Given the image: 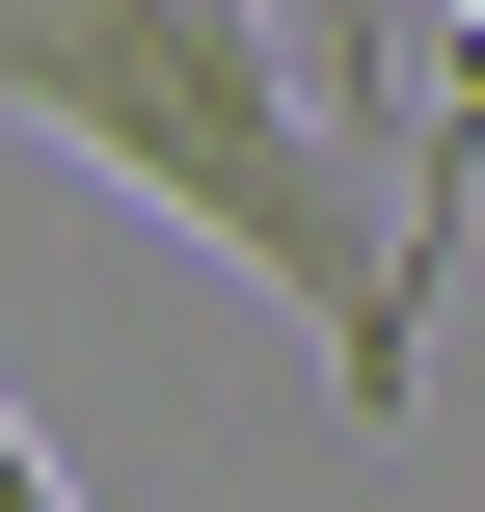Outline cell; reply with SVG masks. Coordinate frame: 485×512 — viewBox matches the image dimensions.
<instances>
[{
    "label": "cell",
    "mask_w": 485,
    "mask_h": 512,
    "mask_svg": "<svg viewBox=\"0 0 485 512\" xmlns=\"http://www.w3.org/2000/svg\"><path fill=\"white\" fill-rule=\"evenodd\" d=\"M0 108L27 135H81L135 216H189L216 270H270L297 324H324V405L351 432H405V378H432V189H405V135L351 108V81H297L270 54V0H0Z\"/></svg>",
    "instance_id": "obj_1"
},
{
    "label": "cell",
    "mask_w": 485,
    "mask_h": 512,
    "mask_svg": "<svg viewBox=\"0 0 485 512\" xmlns=\"http://www.w3.org/2000/svg\"><path fill=\"white\" fill-rule=\"evenodd\" d=\"M459 162H485V0H459V54H432V135H405V189L459 216Z\"/></svg>",
    "instance_id": "obj_2"
},
{
    "label": "cell",
    "mask_w": 485,
    "mask_h": 512,
    "mask_svg": "<svg viewBox=\"0 0 485 512\" xmlns=\"http://www.w3.org/2000/svg\"><path fill=\"white\" fill-rule=\"evenodd\" d=\"M27 486H54V432H27V405H0V512H27Z\"/></svg>",
    "instance_id": "obj_3"
}]
</instances>
